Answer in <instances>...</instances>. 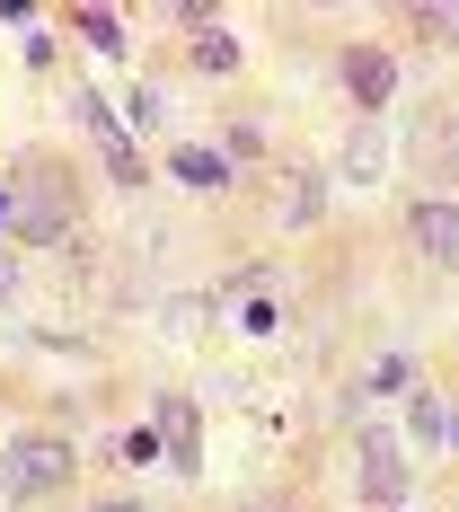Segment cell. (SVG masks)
Wrapping results in <instances>:
<instances>
[{"label":"cell","mask_w":459,"mask_h":512,"mask_svg":"<svg viewBox=\"0 0 459 512\" xmlns=\"http://www.w3.org/2000/svg\"><path fill=\"white\" fill-rule=\"evenodd\" d=\"M62 477H71V451H62L53 433H27V442L9 451V486H18V495H53Z\"/></svg>","instance_id":"cell-3"},{"label":"cell","mask_w":459,"mask_h":512,"mask_svg":"<svg viewBox=\"0 0 459 512\" xmlns=\"http://www.w3.org/2000/svg\"><path fill=\"white\" fill-rule=\"evenodd\" d=\"M451 442H459V415H451Z\"/></svg>","instance_id":"cell-20"},{"label":"cell","mask_w":459,"mask_h":512,"mask_svg":"<svg viewBox=\"0 0 459 512\" xmlns=\"http://www.w3.org/2000/svg\"><path fill=\"white\" fill-rule=\"evenodd\" d=\"M159 433H168V468H195L204 424H195V407H186V398H159Z\"/></svg>","instance_id":"cell-8"},{"label":"cell","mask_w":459,"mask_h":512,"mask_svg":"<svg viewBox=\"0 0 459 512\" xmlns=\"http://www.w3.org/2000/svg\"><path fill=\"white\" fill-rule=\"evenodd\" d=\"M415 398V433H433V442H442V433H451V415H442V398H433V389H407Z\"/></svg>","instance_id":"cell-16"},{"label":"cell","mask_w":459,"mask_h":512,"mask_svg":"<svg viewBox=\"0 0 459 512\" xmlns=\"http://www.w3.org/2000/svg\"><path fill=\"white\" fill-rule=\"evenodd\" d=\"M195 62H204V71H239V45H230V36H221V27H195Z\"/></svg>","instance_id":"cell-13"},{"label":"cell","mask_w":459,"mask_h":512,"mask_svg":"<svg viewBox=\"0 0 459 512\" xmlns=\"http://www.w3.org/2000/svg\"><path fill=\"white\" fill-rule=\"evenodd\" d=\"M362 495L380 512H398V495H407V442L398 433H362Z\"/></svg>","instance_id":"cell-2"},{"label":"cell","mask_w":459,"mask_h":512,"mask_svg":"<svg viewBox=\"0 0 459 512\" xmlns=\"http://www.w3.org/2000/svg\"><path fill=\"white\" fill-rule=\"evenodd\" d=\"M407 389H415V362H407V354H389L371 380H362V398H407Z\"/></svg>","instance_id":"cell-12"},{"label":"cell","mask_w":459,"mask_h":512,"mask_svg":"<svg viewBox=\"0 0 459 512\" xmlns=\"http://www.w3.org/2000/svg\"><path fill=\"white\" fill-rule=\"evenodd\" d=\"M318 212H327V177H318V168H283V177H274V221H283V230H309Z\"/></svg>","instance_id":"cell-6"},{"label":"cell","mask_w":459,"mask_h":512,"mask_svg":"<svg viewBox=\"0 0 459 512\" xmlns=\"http://www.w3.org/2000/svg\"><path fill=\"white\" fill-rule=\"evenodd\" d=\"M415 151L433 159V168H451V159H459V115H451V106H424V133H415Z\"/></svg>","instance_id":"cell-10"},{"label":"cell","mask_w":459,"mask_h":512,"mask_svg":"<svg viewBox=\"0 0 459 512\" xmlns=\"http://www.w3.org/2000/svg\"><path fill=\"white\" fill-rule=\"evenodd\" d=\"M407 27L424 36V45H459V0H415Z\"/></svg>","instance_id":"cell-11"},{"label":"cell","mask_w":459,"mask_h":512,"mask_svg":"<svg viewBox=\"0 0 459 512\" xmlns=\"http://www.w3.org/2000/svg\"><path fill=\"white\" fill-rule=\"evenodd\" d=\"M9 221H18L27 248H62V256L89 248V239H80V204H71V168L45 159V151L18 159V204H9Z\"/></svg>","instance_id":"cell-1"},{"label":"cell","mask_w":459,"mask_h":512,"mask_svg":"<svg viewBox=\"0 0 459 512\" xmlns=\"http://www.w3.org/2000/svg\"><path fill=\"white\" fill-rule=\"evenodd\" d=\"M115 460H159V433H115Z\"/></svg>","instance_id":"cell-17"},{"label":"cell","mask_w":459,"mask_h":512,"mask_svg":"<svg viewBox=\"0 0 459 512\" xmlns=\"http://www.w3.org/2000/svg\"><path fill=\"white\" fill-rule=\"evenodd\" d=\"M407 239H415L424 265H451V256H459V204H442V195H433V204H415V212H407Z\"/></svg>","instance_id":"cell-5"},{"label":"cell","mask_w":459,"mask_h":512,"mask_svg":"<svg viewBox=\"0 0 459 512\" xmlns=\"http://www.w3.org/2000/svg\"><path fill=\"white\" fill-rule=\"evenodd\" d=\"M345 89H354V106L380 124V106L398 98V62H389L380 45H354V53H345Z\"/></svg>","instance_id":"cell-4"},{"label":"cell","mask_w":459,"mask_h":512,"mask_svg":"<svg viewBox=\"0 0 459 512\" xmlns=\"http://www.w3.org/2000/svg\"><path fill=\"white\" fill-rule=\"evenodd\" d=\"M89 512H151V504H133V495H106V504H89Z\"/></svg>","instance_id":"cell-19"},{"label":"cell","mask_w":459,"mask_h":512,"mask_svg":"<svg viewBox=\"0 0 459 512\" xmlns=\"http://www.w3.org/2000/svg\"><path fill=\"white\" fill-rule=\"evenodd\" d=\"M336 168H345V186H371V177L389 168V133H380V124L362 115L354 133H345V159H336Z\"/></svg>","instance_id":"cell-7"},{"label":"cell","mask_w":459,"mask_h":512,"mask_svg":"<svg viewBox=\"0 0 459 512\" xmlns=\"http://www.w3.org/2000/svg\"><path fill=\"white\" fill-rule=\"evenodd\" d=\"M106 177H115V186H142V177H151V168H142V151H133L124 133H106Z\"/></svg>","instance_id":"cell-14"},{"label":"cell","mask_w":459,"mask_h":512,"mask_svg":"<svg viewBox=\"0 0 459 512\" xmlns=\"http://www.w3.org/2000/svg\"><path fill=\"white\" fill-rule=\"evenodd\" d=\"M168 177H177V186H195V195H221V186H230V159H221V151H195V142H186V151L168 159Z\"/></svg>","instance_id":"cell-9"},{"label":"cell","mask_w":459,"mask_h":512,"mask_svg":"<svg viewBox=\"0 0 459 512\" xmlns=\"http://www.w3.org/2000/svg\"><path fill=\"white\" fill-rule=\"evenodd\" d=\"M9 292H18V256L0 248V301H9Z\"/></svg>","instance_id":"cell-18"},{"label":"cell","mask_w":459,"mask_h":512,"mask_svg":"<svg viewBox=\"0 0 459 512\" xmlns=\"http://www.w3.org/2000/svg\"><path fill=\"white\" fill-rule=\"evenodd\" d=\"M80 36H89V45H98V53H124V27H115L106 9H80Z\"/></svg>","instance_id":"cell-15"}]
</instances>
